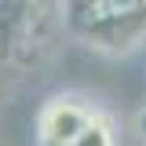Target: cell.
I'll return each instance as SVG.
<instances>
[{"label":"cell","instance_id":"1","mask_svg":"<svg viewBox=\"0 0 146 146\" xmlns=\"http://www.w3.org/2000/svg\"><path fill=\"white\" fill-rule=\"evenodd\" d=\"M36 139L40 143H62V146H80V143H117L113 121L99 106L77 95H58L36 117Z\"/></svg>","mask_w":146,"mask_h":146}]
</instances>
